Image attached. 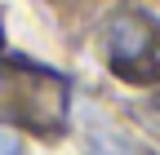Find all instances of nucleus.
<instances>
[{"mask_svg":"<svg viewBox=\"0 0 160 155\" xmlns=\"http://www.w3.org/2000/svg\"><path fill=\"white\" fill-rule=\"evenodd\" d=\"M71 111V80L31 58L0 53V124L31 133H62Z\"/></svg>","mask_w":160,"mask_h":155,"instance_id":"1","label":"nucleus"},{"mask_svg":"<svg viewBox=\"0 0 160 155\" xmlns=\"http://www.w3.org/2000/svg\"><path fill=\"white\" fill-rule=\"evenodd\" d=\"M107 62L129 84L160 75V22L147 9H120L107 22Z\"/></svg>","mask_w":160,"mask_h":155,"instance_id":"2","label":"nucleus"},{"mask_svg":"<svg viewBox=\"0 0 160 155\" xmlns=\"http://www.w3.org/2000/svg\"><path fill=\"white\" fill-rule=\"evenodd\" d=\"M93 155H156L147 146H138L129 138H116V133H107V138H93Z\"/></svg>","mask_w":160,"mask_h":155,"instance_id":"3","label":"nucleus"},{"mask_svg":"<svg viewBox=\"0 0 160 155\" xmlns=\"http://www.w3.org/2000/svg\"><path fill=\"white\" fill-rule=\"evenodd\" d=\"M0 155H18V142L9 138V133H5V129H0Z\"/></svg>","mask_w":160,"mask_h":155,"instance_id":"4","label":"nucleus"},{"mask_svg":"<svg viewBox=\"0 0 160 155\" xmlns=\"http://www.w3.org/2000/svg\"><path fill=\"white\" fill-rule=\"evenodd\" d=\"M0 35H5V31H0Z\"/></svg>","mask_w":160,"mask_h":155,"instance_id":"5","label":"nucleus"}]
</instances>
